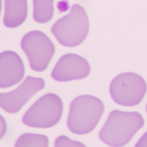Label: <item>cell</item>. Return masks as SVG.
<instances>
[{
    "label": "cell",
    "mask_w": 147,
    "mask_h": 147,
    "mask_svg": "<svg viewBox=\"0 0 147 147\" xmlns=\"http://www.w3.org/2000/svg\"><path fill=\"white\" fill-rule=\"evenodd\" d=\"M144 119L137 112L113 110L99 132V138L111 147H121L130 142L144 125Z\"/></svg>",
    "instance_id": "6da1fadb"
},
{
    "label": "cell",
    "mask_w": 147,
    "mask_h": 147,
    "mask_svg": "<svg viewBox=\"0 0 147 147\" xmlns=\"http://www.w3.org/2000/svg\"><path fill=\"white\" fill-rule=\"evenodd\" d=\"M105 107L101 100L92 95H81L73 100L70 105L67 119L69 130L79 135L92 131L99 122Z\"/></svg>",
    "instance_id": "7a4b0ae2"
},
{
    "label": "cell",
    "mask_w": 147,
    "mask_h": 147,
    "mask_svg": "<svg viewBox=\"0 0 147 147\" xmlns=\"http://www.w3.org/2000/svg\"><path fill=\"white\" fill-rule=\"evenodd\" d=\"M90 23L85 10L74 4L69 14L58 19L51 28V33L57 42L64 47H77L88 36Z\"/></svg>",
    "instance_id": "3957f363"
},
{
    "label": "cell",
    "mask_w": 147,
    "mask_h": 147,
    "mask_svg": "<svg viewBox=\"0 0 147 147\" xmlns=\"http://www.w3.org/2000/svg\"><path fill=\"white\" fill-rule=\"evenodd\" d=\"M63 113V101L55 94L40 97L23 116V123L34 128H51L56 125Z\"/></svg>",
    "instance_id": "277c9868"
},
{
    "label": "cell",
    "mask_w": 147,
    "mask_h": 147,
    "mask_svg": "<svg viewBox=\"0 0 147 147\" xmlns=\"http://www.w3.org/2000/svg\"><path fill=\"white\" fill-rule=\"evenodd\" d=\"M147 91L144 79L132 72H125L114 77L110 84V94L114 102L124 107L138 105Z\"/></svg>",
    "instance_id": "5b68a950"
},
{
    "label": "cell",
    "mask_w": 147,
    "mask_h": 147,
    "mask_svg": "<svg viewBox=\"0 0 147 147\" xmlns=\"http://www.w3.org/2000/svg\"><path fill=\"white\" fill-rule=\"evenodd\" d=\"M21 49L28 58L31 68L37 72L44 71L55 54L53 42L39 30L26 33L21 40Z\"/></svg>",
    "instance_id": "8992f818"
},
{
    "label": "cell",
    "mask_w": 147,
    "mask_h": 147,
    "mask_svg": "<svg viewBox=\"0 0 147 147\" xmlns=\"http://www.w3.org/2000/svg\"><path fill=\"white\" fill-rule=\"evenodd\" d=\"M44 86L45 82L42 78L28 76L15 90L0 93V107L9 113H16Z\"/></svg>",
    "instance_id": "52a82bcc"
},
{
    "label": "cell",
    "mask_w": 147,
    "mask_h": 147,
    "mask_svg": "<svg viewBox=\"0 0 147 147\" xmlns=\"http://www.w3.org/2000/svg\"><path fill=\"white\" fill-rule=\"evenodd\" d=\"M91 73L87 60L76 54H66L59 58L55 65L51 78L59 82H66L86 78Z\"/></svg>",
    "instance_id": "ba28073f"
},
{
    "label": "cell",
    "mask_w": 147,
    "mask_h": 147,
    "mask_svg": "<svg viewBox=\"0 0 147 147\" xmlns=\"http://www.w3.org/2000/svg\"><path fill=\"white\" fill-rule=\"evenodd\" d=\"M25 76V65L21 57L14 51L0 53V88L18 84Z\"/></svg>",
    "instance_id": "9c48e42d"
},
{
    "label": "cell",
    "mask_w": 147,
    "mask_h": 147,
    "mask_svg": "<svg viewBox=\"0 0 147 147\" xmlns=\"http://www.w3.org/2000/svg\"><path fill=\"white\" fill-rule=\"evenodd\" d=\"M27 0H5L4 24L7 28H17L26 19Z\"/></svg>",
    "instance_id": "30bf717a"
},
{
    "label": "cell",
    "mask_w": 147,
    "mask_h": 147,
    "mask_svg": "<svg viewBox=\"0 0 147 147\" xmlns=\"http://www.w3.org/2000/svg\"><path fill=\"white\" fill-rule=\"evenodd\" d=\"M54 15V0H33V19L38 24L50 22Z\"/></svg>",
    "instance_id": "8fae6325"
},
{
    "label": "cell",
    "mask_w": 147,
    "mask_h": 147,
    "mask_svg": "<svg viewBox=\"0 0 147 147\" xmlns=\"http://www.w3.org/2000/svg\"><path fill=\"white\" fill-rule=\"evenodd\" d=\"M15 147H49V139L42 134L25 133L17 139Z\"/></svg>",
    "instance_id": "7c38bea8"
},
{
    "label": "cell",
    "mask_w": 147,
    "mask_h": 147,
    "mask_svg": "<svg viewBox=\"0 0 147 147\" xmlns=\"http://www.w3.org/2000/svg\"><path fill=\"white\" fill-rule=\"evenodd\" d=\"M54 147H86L84 144L72 140L66 136H59L56 141Z\"/></svg>",
    "instance_id": "4fadbf2b"
},
{
    "label": "cell",
    "mask_w": 147,
    "mask_h": 147,
    "mask_svg": "<svg viewBox=\"0 0 147 147\" xmlns=\"http://www.w3.org/2000/svg\"><path fill=\"white\" fill-rule=\"evenodd\" d=\"M7 131V124L4 117L0 114V139L3 138Z\"/></svg>",
    "instance_id": "5bb4252c"
},
{
    "label": "cell",
    "mask_w": 147,
    "mask_h": 147,
    "mask_svg": "<svg viewBox=\"0 0 147 147\" xmlns=\"http://www.w3.org/2000/svg\"><path fill=\"white\" fill-rule=\"evenodd\" d=\"M135 147H147V131L140 138Z\"/></svg>",
    "instance_id": "9a60e30c"
},
{
    "label": "cell",
    "mask_w": 147,
    "mask_h": 147,
    "mask_svg": "<svg viewBox=\"0 0 147 147\" xmlns=\"http://www.w3.org/2000/svg\"><path fill=\"white\" fill-rule=\"evenodd\" d=\"M1 10H2V0H0V14H1Z\"/></svg>",
    "instance_id": "2e32d148"
},
{
    "label": "cell",
    "mask_w": 147,
    "mask_h": 147,
    "mask_svg": "<svg viewBox=\"0 0 147 147\" xmlns=\"http://www.w3.org/2000/svg\"><path fill=\"white\" fill-rule=\"evenodd\" d=\"M146 112H147V105H146Z\"/></svg>",
    "instance_id": "e0dca14e"
}]
</instances>
